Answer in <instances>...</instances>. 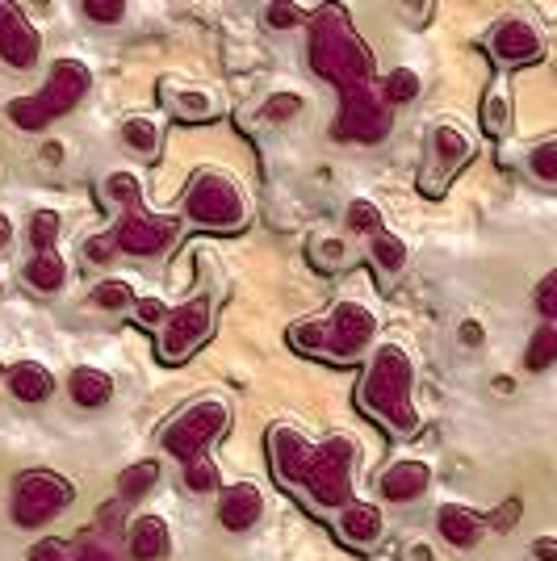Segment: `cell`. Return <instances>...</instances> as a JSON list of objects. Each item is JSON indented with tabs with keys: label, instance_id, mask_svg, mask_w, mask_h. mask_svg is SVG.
Wrapping results in <instances>:
<instances>
[{
	"label": "cell",
	"instance_id": "obj_1",
	"mask_svg": "<svg viewBox=\"0 0 557 561\" xmlns=\"http://www.w3.org/2000/svg\"><path fill=\"white\" fill-rule=\"evenodd\" d=\"M310 68H315V76L331 80L340 93L370 89L373 84V55L352 34L349 18L340 9H323L315 18V30H310Z\"/></svg>",
	"mask_w": 557,
	"mask_h": 561
},
{
	"label": "cell",
	"instance_id": "obj_2",
	"mask_svg": "<svg viewBox=\"0 0 557 561\" xmlns=\"http://www.w3.org/2000/svg\"><path fill=\"white\" fill-rule=\"evenodd\" d=\"M411 381H416V369H411V356L398 348V344H386V348L373 352L370 374L356 390V402L370 407L377 420L395 432H416L419 415L411 407Z\"/></svg>",
	"mask_w": 557,
	"mask_h": 561
},
{
	"label": "cell",
	"instance_id": "obj_3",
	"mask_svg": "<svg viewBox=\"0 0 557 561\" xmlns=\"http://www.w3.org/2000/svg\"><path fill=\"white\" fill-rule=\"evenodd\" d=\"M89 84H93V71L84 68L80 59H59L38 93L9 101V122H13L18 130H43L47 122L71 114V110L84 101Z\"/></svg>",
	"mask_w": 557,
	"mask_h": 561
},
{
	"label": "cell",
	"instance_id": "obj_4",
	"mask_svg": "<svg viewBox=\"0 0 557 561\" xmlns=\"http://www.w3.org/2000/svg\"><path fill=\"white\" fill-rule=\"evenodd\" d=\"M377 331V319H373L370 306L361 302H340L331 310V319H315V323H303V328L289 331V340L298 348L315 352V356H331V360H352L361 356L365 344Z\"/></svg>",
	"mask_w": 557,
	"mask_h": 561
},
{
	"label": "cell",
	"instance_id": "obj_5",
	"mask_svg": "<svg viewBox=\"0 0 557 561\" xmlns=\"http://www.w3.org/2000/svg\"><path fill=\"white\" fill-rule=\"evenodd\" d=\"M76 499V486L59 478L55 469H25L13 486V524L18 528H43L47 519L68 507Z\"/></svg>",
	"mask_w": 557,
	"mask_h": 561
},
{
	"label": "cell",
	"instance_id": "obj_6",
	"mask_svg": "<svg viewBox=\"0 0 557 561\" xmlns=\"http://www.w3.org/2000/svg\"><path fill=\"white\" fill-rule=\"evenodd\" d=\"M349 466H352V440L349 436H331L323 448H315V461L306 469L303 491H310L315 507H349L352 499V482H349Z\"/></svg>",
	"mask_w": 557,
	"mask_h": 561
},
{
	"label": "cell",
	"instance_id": "obj_7",
	"mask_svg": "<svg viewBox=\"0 0 557 561\" xmlns=\"http://www.w3.org/2000/svg\"><path fill=\"white\" fill-rule=\"evenodd\" d=\"M227 427V402L223 398H202L197 407H189L185 415H177L172 427L163 432V453H172L177 461H197L206 457L209 440Z\"/></svg>",
	"mask_w": 557,
	"mask_h": 561
},
{
	"label": "cell",
	"instance_id": "obj_8",
	"mask_svg": "<svg viewBox=\"0 0 557 561\" xmlns=\"http://www.w3.org/2000/svg\"><path fill=\"white\" fill-rule=\"evenodd\" d=\"M185 210L197 227L231 231V227L243 222V197H239V188H235L227 176H202L197 185L189 188Z\"/></svg>",
	"mask_w": 557,
	"mask_h": 561
},
{
	"label": "cell",
	"instance_id": "obj_9",
	"mask_svg": "<svg viewBox=\"0 0 557 561\" xmlns=\"http://www.w3.org/2000/svg\"><path fill=\"white\" fill-rule=\"evenodd\" d=\"M336 139H356V142H377L390 130V114H386V96L370 89H352L340 93V117H336Z\"/></svg>",
	"mask_w": 557,
	"mask_h": 561
},
{
	"label": "cell",
	"instance_id": "obj_10",
	"mask_svg": "<svg viewBox=\"0 0 557 561\" xmlns=\"http://www.w3.org/2000/svg\"><path fill=\"white\" fill-rule=\"evenodd\" d=\"M214 306H209V298H193V302H185L181 310H168V319H163V335H160V356L163 360H185V356H193V348L202 344L209 335V328H214V314H209Z\"/></svg>",
	"mask_w": 557,
	"mask_h": 561
},
{
	"label": "cell",
	"instance_id": "obj_11",
	"mask_svg": "<svg viewBox=\"0 0 557 561\" xmlns=\"http://www.w3.org/2000/svg\"><path fill=\"white\" fill-rule=\"evenodd\" d=\"M38 30L25 22L22 9L0 0V59L9 68H34L38 64Z\"/></svg>",
	"mask_w": 557,
	"mask_h": 561
},
{
	"label": "cell",
	"instance_id": "obj_12",
	"mask_svg": "<svg viewBox=\"0 0 557 561\" xmlns=\"http://www.w3.org/2000/svg\"><path fill=\"white\" fill-rule=\"evenodd\" d=\"M168 243H172V227L160 218H147L139 202H130L122 227H117V248L130 256H160Z\"/></svg>",
	"mask_w": 557,
	"mask_h": 561
},
{
	"label": "cell",
	"instance_id": "obj_13",
	"mask_svg": "<svg viewBox=\"0 0 557 561\" xmlns=\"http://www.w3.org/2000/svg\"><path fill=\"white\" fill-rule=\"evenodd\" d=\"M269 453H273V469L285 486H303L306 482V469L315 461V448L306 445L303 436L294 427H273L269 432Z\"/></svg>",
	"mask_w": 557,
	"mask_h": 561
},
{
	"label": "cell",
	"instance_id": "obj_14",
	"mask_svg": "<svg viewBox=\"0 0 557 561\" xmlns=\"http://www.w3.org/2000/svg\"><path fill=\"white\" fill-rule=\"evenodd\" d=\"M541 34H536L533 22H524V18H511V22H503L495 34H490V55L499 59V64H533V59H541Z\"/></svg>",
	"mask_w": 557,
	"mask_h": 561
},
{
	"label": "cell",
	"instance_id": "obj_15",
	"mask_svg": "<svg viewBox=\"0 0 557 561\" xmlns=\"http://www.w3.org/2000/svg\"><path fill=\"white\" fill-rule=\"evenodd\" d=\"M260 512H264V499H260V486H252V482H231L218 499V524L227 533H248L260 519Z\"/></svg>",
	"mask_w": 557,
	"mask_h": 561
},
{
	"label": "cell",
	"instance_id": "obj_16",
	"mask_svg": "<svg viewBox=\"0 0 557 561\" xmlns=\"http://www.w3.org/2000/svg\"><path fill=\"white\" fill-rule=\"evenodd\" d=\"M428 486H432V469L423 466V461H395L382 473V494L390 503H416Z\"/></svg>",
	"mask_w": 557,
	"mask_h": 561
},
{
	"label": "cell",
	"instance_id": "obj_17",
	"mask_svg": "<svg viewBox=\"0 0 557 561\" xmlns=\"http://www.w3.org/2000/svg\"><path fill=\"white\" fill-rule=\"evenodd\" d=\"M382 533H386V519L373 503H349L340 515V537L352 549H373L382 540Z\"/></svg>",
	"mask_w": 557,
	"mask_h": 561
},
{
	"label": "cell",
	"instance_id": "obj_18",
	"mask_svg": "<svg viewBox=\"0 0 557 561\" xmlns=\"http://www.w3.org/2000/svg\"><path fill=\"white\" fill-rule=\"evenodd\" d=\"M9 390L18 402H47L55 394V377H50L47 365H38V360H18L13 369H9Z\"/></svg>",
	"mask_w": 557,
	"mask_h": 561
},
{
	"label": "cell",
	"instance_id": "obj_19",
	"mask_svg": "<svg viewBox=\"0 0 557 561\" xmlns=\"http://www.w3.org/2000/svg\"><path fill=\"white\" fill-rule=\"evenodd\" d=\"M68 394L76 407H84V411H96V407H105L110 398H114V381L105 369H93V365H80V369H71L68 377Z\"/></svg>",
	"mask_w": 557,
	"mask_h": 561
},
{
	"label": "cell",
	"instance_id": "obj_20",
	"mask_svg": "<svg viewBox=\"0 0 557 561\" xmlns=\"http://www.w3.org/2000/svg\"><path fill=\"white\" fill-rule=\"evenodd\" d=\"M168 549H172L168 524H163L160 515H139L135 528H130V553H135V561L168 558Z\"/></svg>",
	"mask_w": 557,
	"mask_h": 561
},
{
	"label": "cell",
	"instance_id": "obj_21",
	"mask_svg": "<svg viewBox=\"0 0 557 561\" xmlns=\"http://www.w3.org/2000/svg\"><path fill=\"white\" fill-rule=\"evenodd\" d=\"M436 528H441V537L448 540V545L469 549L474 540L482 537V515L469 512V507H457V503H448V507H441V515H436Z\"/></svg>",
	"mask_w": 557,
	"mask_h": 561
},
{
	"label": "cell",
	"instance_id": "obj_22",
	"mask_svg": "<svg viewBox=\"0 0 557 561\" xmlns=\"http://www.w3.org/2000/svg\"><path fill=\"white\" fill-rule=\"evenodd\" d=\"M25 280L38 289V294H55V289H64V280H68V264L64 256L50 248V252H34L30 264H25Z\"/></svg>",
	"mask_w": 557,
	"mask_h": 561
},
{
	"label": "cell",
	"instance_id": "obj_23",
	"mask_svg": "<svg viewBox=\"0 0 557 561\" xmlns=\"http://www.w3.org/2000/svg\"><path fill=\"white\" fill-rule=\"evenodd\" d=\"M432 151H436V160L444 164V172H453V168L465 164L474 156V147H469V139H465L457 126H436L432 130Z\"/></svg>",
	"mask_w": 557,
	"mask_h": 561
},
{
	"label": "cell",
	"instance_id": "obj_24",
	"mask_svg": "<svg viewBox=\"0 0 557 561\" xmlns=\"http://www.w3.org/2000/svg\"><path fill=\"white\" fill-rule=\"evenodd\" d=\"M557 360V323H541L533 331V340H528V352H524V365L541 374V369H549Z\"/></svg>",
	"mask_w": 557,
	"mask_h": 561
},
{
	"label": "cell",
	"instance_id": "obj_25",
	"mask_svg": "<svg viewBox=\"0 0 557 561\" xmlns=\"http://www.w3.org/2000/svg\"><path fill=\"white\" fill-rule=\"evenodd\" d=\"M156 482H160V466H156V461H139V466L122 469V478H117V494H122L126 503H135V499H143Z\"/></svg>",
	"mask_w": 557,
	"mask_h": 561
},
{
	"label": "cell",
	"instance_id": "obj_26",
	"mask_svg": "<svg viewBox=\"0 0 557 561\" xmlns=\"http://www.w3.org/2000/svg\"><path fill=\"white\" fill-rule=\"evenodd\" d=\"M511 126V101L503 89H490L487 101H482V130H487L490 139H503Z\"/></svg>",
	"mask_w": 557,
	"mask_h": 561
},
{
	"label": "cell",
	"instance_id": "obj_27",
	"mask_svg": "<svg viewBox=\"0 0 557 561\" xmlns=\"http://www.w3.org/2000/svg\"><path fill=\"white\" fill-rule=\"evenodd\" d=\"M373 260L386 268V273H398L407 264V243L390 231H377L373 234Z\"/></svg>",
	"mask_w": 557,
	"mask_h": 561
},
{
	"label": "cell",
	"instance_id": "obj_28",
	"mask_svg": "<svg viewBox=\"0 0 557 561\" xmlns=\"http://www.w3.org/2000/svg\"><path fill=\"white\" fill-rule=\"evenodd\" d=\"M382 96H386L390 105H407V101H416L419 76L411 68H395L390 76H386V84H382Z\"/></svg>",
	"mask_w": 557,
	"mask_h": 561
},
{
	"label": "cell",
	"instance_id": "obj_29",
	"mask_svg": "<svg viewBox=\"0 0 557 561\" xmlns=\"http://www.w3.org/2000/svg\"><path fill=\"white\" fill-rule=\"evenodd\" d=\"M122 139H126V147H135V151H143V156H151V151L160 147V130H156L151 117H130V122L122 126Z\"/></svg>",
	"mask_w": 557,
	"mask_h": 561
},
{
	"label": "cell",
	"instance_id": "obj_30",
	"mask_svg": "<svg viewBox=\"0 0 557 561\" xmlns=\"http://www.w3.org/2000/svg\"><path fill=\"white\" fill-rule=\"evenodd\" d=\"M93 302L101 310H126V306L135 302V289H130V280H101L93 294Z\"/></svg>",
	"mask_w": 557,
	"mask_h": 561
},
{
	"label": "cell",
	"instance_id": "obj_31",
	"mask_svg": "<svg viewBox=\"0 0 557 561\" xmlns=\"http://www.w3.org/2000/svg\"><path fill=\"white\" fill-rule=\"evenodd\" d=\"M55 234H59V214L55 210H38L30 218V243L38 252H50L55 248Z\"/></svg>",
	"mask_w": 557,
	"mask_h": 561
},
{
	"label": "cell",
	"instance_id": "obj_32",
	"mask_svg": "<svg viewBox=\"0 0 557 561\" xmlns=\"http://www.w3.org/2000/svg\"><path fill=\"white\" fill-rule=\"evenodd\" d=\"M528 168H533L536 181H549V185H557V139L533 147V156H528Z\"/></svg>",
	"mask_w": 557,
	"mask_h": 561
},
{
	"label": "cell",
	"instance_id": "obj_33",
	"mask_svg": "<svg viewBox=\"0 0 557 561\" xmlns=\"http://www.w3.org/2000/svg\"><path fill=\"white\" fill-rule=\"evenodd\" d=\"M185 486L197 494H206L218 486V469H214V461L209 457H197V461H189L185 466Z\"/></svg>",
	"mask_w": 557,
	"mask_h": 561
},
{
	"label": "cell",
	"instance_id": "obj_34",
	"mask_svg": "<svg viewBox=\"0 0 557 561\" xmlns=\"http://www.w3.org/2000/svg\"><path fill=\"white\" fill-rule=\"evenodd\" d=\"M349 222L356 227V231H365V234L382 231V214H377V206H373V202H365V197H356V202L349 206Z\"/></svg>",
	"mask_w": 557,
	"mask_h": 561
},
{
	"label": "cell",
	"instance_id": "obj_35",
	"mask_svg": "<svg viewBox=\"0 0 557 561\" xmlns=\"http://www.w3.org/2000/svg\"><path fill=\"white\" fill-rule=\"evenodd\" d=\"M177 110H181V117L206 122V117H214V96L209 93H177Z\"/></svg>",
	"mask_w": 557,
	"mask_h": 561
},
{
	"label": "cell",
	"instance_id": "obj_36",
	"mask_svg": "<svg viewBox=\"0 0 557 561\" xmlns=\"http://www.w3.org/2000/svg\"><path fill=\"white\" fill-rule=\"evenodd\" d=\"M298 110H303V96L298 93H277L264 101V117L269 122H285V117H294Z\"/></svg>",
	"mask_w": 557,
	"mask_h": 561
},
{
	"label": "cell",
	"instance_id": "obj_37",
	"mask_svg": "<svg viewBox=\"0 0 557 561\" xmlns=\"http://www.w3.org/2000/svg\"><path fill=\"white\" fill-rule=\"evenodd\" d=\"M536 310L545 314V323H557V268L536 285Z\"/></svg>",
	"mask_w": 557,
	"mask_h": 561
},
{
	"label": "cell",
	"instance_id": "obj_38",
	"mask_svg": "<svg viewBox=\"0 0 557 561\" xmlns=\"http://www.w3.org/2000/svg\"><path fill=\"white\" fill-rule=\"evenodd\" d=\"M110 197H117L122 206H130V202H139V176L135 172H114L110 176Z\"/></svg>",
	"mask_w": 557,
	"mask_h": 561
},
{
	"label": "cell",
	"instance_id": "obj_39",
	"mask_svg": "<svg viewBox=\"0 0 557 561\" xmlns=\"http://www.w3.org/2000/svg\"><path fill=\"white\" fill-rule=\"evenodd\" d=\"M264 22L273 25V30H294V25L303 22V9L298 4H269L264 9Z\"/></svg>",
	"mask_w": 557,
	"mask_h": 561
},
{
	"label": "cell",
	"instance_id": "obj_40",
	"mask_svg": "<svg viewBox=\"0 0 557 561\" xmlns=\"http://www.w3.org/2000/svg\"><path fill=\"white\" fill-rule=\"evenodd\" d=\"M84 13L101 25H114V22H122L126 4H122V0H89V4H84Z\"/></svg>",
	"mask_w": 557,
	"mask_h": 561
},
{
	"label": "cell",
	"instance_id": "obj_41",
	"mask_svg": "<svg viewBox=\"0 0 557 561\" xmlns=\"http://www.w3.org/2000/svg\"><path fill=\"white\" fill-rule=\"evenodd\" d=\"M30 561H68V545H64L59 537L38 540V545L30 549Z\"/></svg>",
	"mask_w": 557,
	"mask_h": 561
},
{
	"label": "cell",
	"instance_id": "obj_42",
	"mask_svg": "<svg viewBox=\"0 0 557 561\" xmlns=\"http://www.w3.org/2000/svg\"><path fill=\"white\" fill-rule=\"evenodd\" d=\"M135 310H139V323H147V328H160L163 314H168V306H163L160 298H139Z\"/></svg>",
	"mask_w": 557,
	"mask_h": 561
},
{
	"label": "cell",
	"instance_id": "obj_43",
	"mask_svg": "<svg viewBox=\"0 0 557 561\" xmlns=\"http://www.w3.org/2000/svg\"><path fill=\"white\" fill-rule=\"evenodd\" d=\"M114 248H117V234L114 239H110V234H101V239L89 243V260H110L114 256Z\"/></svg>",
	"mask_w": 557,
	"mask_h": 561
},
{
	"label": "cell",
	"instance_id": "obj_44",
	"mask_svg": "<svg viewBox=\"0 0 557 561\" xmlns=\"http://www.w3.org/2000/svg\"><path fill=\"white\" fill-rule=\"evenodd\" d=\"M533 558L536 561H557V537H536L533 540Z\"/></svg>",
	"mask_w": 557,
	"mask_h": 561
},
{
	"label": "cell",
	"instance_id": "obj_45",
	"mask_svg": "<svg viewBox=\"0 0 557 561\" xmlns=\"http://www.w3.org/2000/svg\"><path fill=\"white\" fill-rule=\"evenodd\" d=\"M515 519H520V503L511 499L503 503V512H495V528H515Z\"/></svg>",
	"mask_w": 557,
	"mask_h": 561
},
{
	"label": "cell",
	"instance_id": "obj_46",
	"mask_svg": "<svg viewBox=\"0 0 557 561\" xmlns=\"http://www.w3.org/2000/svg\"><path fill=\"white\" fill-rule=\"evenodd\" d=\"M80 561H117V558L105 545H84V549H80Z\"/></svg>",
	"mask_w": 557,
	"mask_h": 561
},
{
	"label": "cell",
	"instance_id": "obj_47",
	"mask_svg": "<svg viewBox=\"0 0 557 561\" xmlns=\"http://www.w3.org/2000/svg\"><path fill=\"white\" fill-rule=\"evenodd\" d=\"M462 344H482V328L478 323H462Z\"/></svg>",
	"mask_w": 557,
	"mask_h": 561
},
{
	"label": "cell",
	"instance_id": "obj_48",
	"mask_svg": "<svg viewBox=\"0 0 557 561\" xmlns=\"http://www.w3.org/2000/svg\"><path fill=\"white\" fill-rule=\"evenodd\" d=\"M13 239V222H9V214H0V248Z\"/></svg>",
	"mask_w": 557,
	"mask_h": 561
}]
</instances>
